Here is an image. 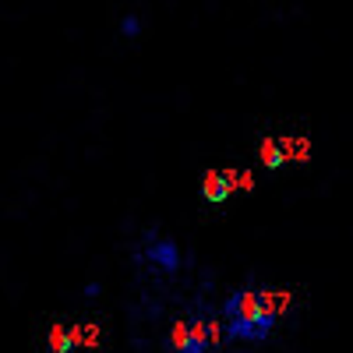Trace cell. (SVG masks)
<instances>
[{
    "label": "cell",
    "instance_id": "6da1fadb",
    "mask_svg": "<svg viewBox=\"0 0 353 353\" xmlns=\"http://www.w3.org/2000/svg\"><path fill=\"white\" fill-rule=\"evenodd\" d=\"M276 311L269 301V286H241L223 301V332L226 339L241 343H261L276 329Z\"/></svg>",
    "mask_w": 353,
    "mask_h": 353
},
{
    "label": "cell",
    "instance_id": "7a4b0ae2",
    "mask_svg": "<svg viewBox=\"0 0 353 353\" xmlns=\"http://www.w3.org/2000/svg\"><path fill=\"white\" fill-rule=\"evenodd\" d=\"M141 258L149 261V265H156L159 272H176L181 269V248H176L170 237H145V251H141Z\"/></svg>",
    "mask_w": 353,
    "mask_h": 353
},
{
    "label": "cell",
    "instance_id": "3957f363",
    "mask_svg": "<svg viewBox=\"0 0 353 353\" xmlns=\"http://www.w3.org/2000/svg\"><path fill=\"white\" fill-rule=\"evenodd\" d=\"M233 194V173H219V170H209L201 176V198L212 201V205H223L226 198Z\"/></svg>",
    "mask_w": 353,
    "mask_h": 353
},
{
    "label": "cell",
    "instance_id": "277c9868",
    "mask_svg": "<svg viewBox=\"0 0 353 353\" xmlns=\"http://www.w3.org/2000/svg\"><path fill=\"white\" fill-rule=\"evenodd\" d=\"M170 350L173 353H198L194 336H191V321H176L170 329Z\"/></svg>",
    "mask_w": 353,
    "mask_h": 353
},
{
    "label": "cell",
    "instance_id": "5b68a950",
    "mask_svg": "<svg viewBox=\"0 0 353 353\" xmlns=\"http://www.w3.org/2000/svg\"><path fill=\"white\" fill-rule=\"evenodd\" d=\"M258 152H261V163L269 166V170H279V166H283V159H286V149H283V145H279L276 138H265Z\"/></svg>",
    "mask_w": 353,
    "mask_h": 353
},
{
    "label": "cell",
    "instance_id": "8992f818",
    "mask_svg": "<svg viewBox=\"0 0 353 353\" xmlns=\"http://www.w3.org/2000/svg\"><path fill=\"white\" fill-rule=\"evenodd\" d=\"M50 350L53 353H71L74 350V332H64L61 325L50 329Z\"/></svg>",
    "mask_w": 353,
    "mask_h": 353
},
{
    "label": "cell",
    "instance_id": "52a82bcc",
    "mask_svg": "<svg viewBox=\"0 0 353 353\" xmlns=\"http://www.w3.org/2000/svg\"><path fill=\"white\" fill-rule=\"evenodd\" d=\"M286 156H293V159H307V156H311V149H307V138H297V141H293V149L286 145Z\"/></svg>",
    "mask_w": 353,
    "mask_h": 353
},
{
    "label": "cell",
    "instance_id": "ba28073f",
    "mask_svg": "<svg viewBox=\"0 0 353 353\" xmlns=\"http://www.w3.org/2000/svg\"><path fill=\"white\" fill-rule=\"evenodd\" d=\"M121 32H124V36H128V39H134V36H138V32H141V21H138V18H134V14H128V18H124V21H121Z\"/></svg>",
    "mask_w": 353,
    "mask_h": 353
}]
</instances>
